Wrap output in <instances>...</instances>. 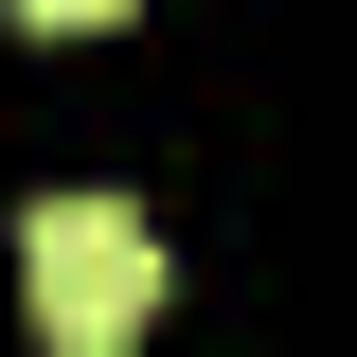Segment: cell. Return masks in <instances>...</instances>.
Segmentation results:
<instances>
[{"mask_svg":"<svg viewBox=\"0 0 357 357\" xmlns=\"http://www.w3.org/2000/svg\"><path fill=\"white\" fill-rule=\"evenodd\" d=\"M18 286H36V340L107 357V340L161 321V232H143L126 197H36V215H18Z\"/></svg>","mask_w":357,"mask_h":357,"instance_id":"6da1fadb","label":"cell"},{"mask_svg":"<svg viewBox=\"0 0 357 357\" xmlns=\"http://www.w3.org/2000/svg\"><path fill=\"white\" fill-rule=\"evenodd\" d=\"M36 36H89V18H143V0H18Z\"/></svg>","mask_w":357,"mask_h":357,"instance_id":"7a4b0ae2","label":"cell"}]
</instances>
